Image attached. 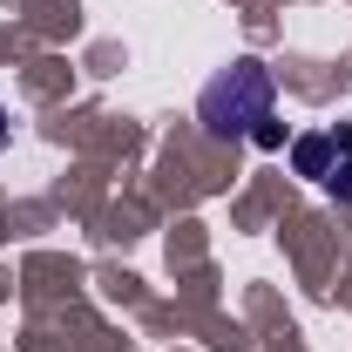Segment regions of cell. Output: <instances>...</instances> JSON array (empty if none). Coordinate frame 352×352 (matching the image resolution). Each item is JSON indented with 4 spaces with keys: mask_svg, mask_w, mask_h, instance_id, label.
Wrapping results in <instances>:
<instances>
[{
    "mask_svg": "<svg viewBox=\"0 0 352 352\" xmlns=\"http://www.w3.org/2000/svg\"><path fill=\"white\" fill-rule=\"evenodd\" d=\"M0 149H7V109H0Z\"/></svg>",
    "mask_w": 352,
    "mask_h": 352,
    "instance_id": "5",
    "label": "cell"
},
{
    "mask_svg": "<svg viewBox=\"0 0 352 352\" xmlns=\"http://www.w3.org/2000/svg\"><path fill=\"white\" fill-rule=\"evenodd\" d=\"M251 142H258V149H285V122H278V116H271V122H264V129L251 135Z\"/></svg>",
    "mask_w": 352,
    "mask_h": 352,
    "instance_id": "4",
    "label": "cell"
},
{
    "mask_svg": "<svg viewBox=\"0 0 352 352\" xmlns=\"http://www.w3.org/2000/svg\"><path fill=\"white\" fill-rule=\"evenodd\" d=\"M346 149H352V129H339V135H298V142H292V170L311 176V183H325Z\"/></svg>",
    "mask_w": 352,
    "mask_h": 352,
    "instance_id": "2",
    "label": "cell"
},
{
    "mask_svg": "<svg viewBox=\"0 0 352 352\" xmlns=\"http://www.w3.org/2000/svg\"><path fill=\"white\" fill-rule=\"evenodd\" d=\"M271 109H278V82H271L264 61H230L197 95V122H204V135H217V142L258 135L271 122Z\"/></svg>",
    "mask_w": 352,
    "mask_h": 352,
    "instance_id": "1",
    "label": "cell"
},
{
    "mask_svg": "<svg viewBox=\"0 0 352 352\" xmlns=\"http://www.w3.org/2000/svg\"><path fill=\"white\" fill-rule=\"evenodd\" d=\"M325 190H332L339 204H352V149H346V163H332V176H325Z\"/></svg>",
    "mask_w": 352,
    "mask_h": 352,
    "instance_id": "3",
    "label": "cell"
}]
</instances>
